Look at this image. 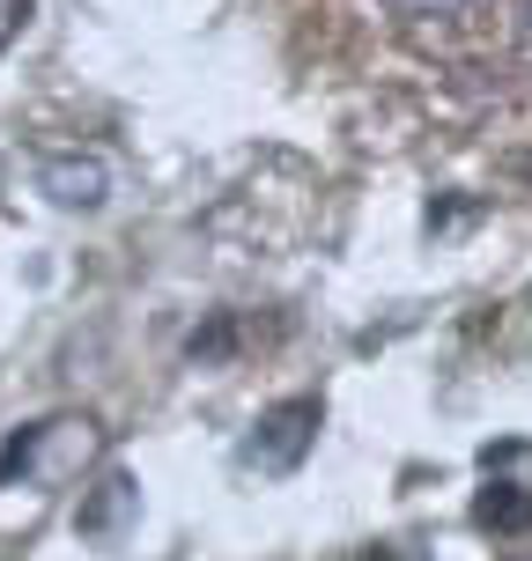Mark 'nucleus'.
Here are the masks:
<instances>
[{"mask_svg": "<svg viewBox=\"0 0 532 561\" xmlns=\"http://www.w3.org/2000/svg\"><path fill=\"white\" fill-rule=\"evenodd\" d=\"M37 193L53 199V207L97 215V207L112 199V170H104V156H45V163H37Z\"/></svg>", "mask_w": 532, "mask_h": 561, "instance_id": "obj_1", "label": "nucleus"}, {"mask_svg": "<svg viewBox=\"0 0 532 561\" xmlns=\"http://www.w3.org/2000/svg\"><path fill=\"white\" fill-rule=\"evenodd\" d=\"M310 428H318V399H288V407H274V414L259 421L252 458H267V466H296L304 444H310Z\"/></svg>", "mask_w": 532, "mask_h": 561, "instance_id": "obj_2", "label": "nucleus"}, {"mask_svg": "<svg viewBox=\"0 0 532 561\" xmlns=\"http://www.w3.org/2000/svg\"><path fill=\"white\" fill-rule=\"evenodd\" d=\"M480 525L518 533V525H532V503H518V495H503V488H488V495H480Z\"/></svg>", "mask_w": 532, "mask_h": 561, "instance_id": "obj_3", "label": "nucleus"}, {"mask_svg": "<svg viewBox=\"0 0 532 561\" xmlns=\"http://www.w3.org/2000/svg\"><path fill=\"white\" fill-rule=\"evenodd\" d=\"M399 15H466L474 0H393Z\"/></svg>", "mask_w": 532, "mask_h": 561, "instance_id": "obj_4", "label": "nucleus"}]
</instances>
